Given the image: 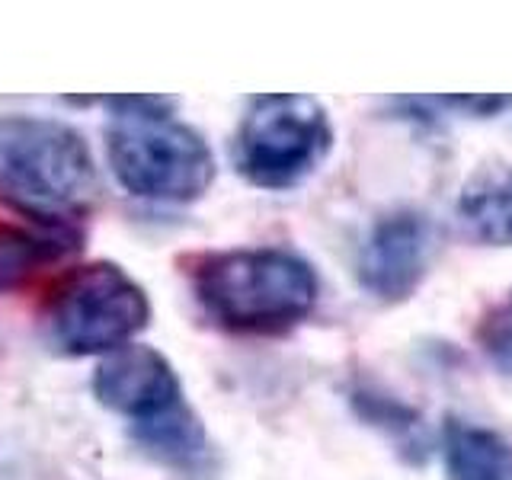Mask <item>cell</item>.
<instances>
[{"instance_id":"6da1fadb","label":"cell","mask_w":512,"mask_h":480,"mask_svg":"<svg viewBox=\"0 0 512 480\" xmlns=\"http://www.w3.org/2000/svg\"><path fill=\"white\" fill-rule=\"evenodd\" d=\"M100 192L90 144L74 125L0 116V202L42 228H74Z\"/></svg>"},{"instance_id":"7a4b0ae2","label":"cell","mask_w":512,"mask_h":480,"mask_svg":"<svg viewBox=\"0 0 512 480\" xmlns=\"http://www.w3.org/2000/svg\"><path fill=\"white\" fill-rule=\"evenodd\" d=\"M116 125L106 135L109 170L125 192L151 202H196L215 180V157L199 132L173 122V100L160 96H109Z\"/></svg>"},{"instance_id":"3957f363","label":"cell","mask_w":512,"mask_h":480,"mask_svg":"<svg viewBox=\"0 0 512 480\" xmlns=\"http://www.w3.org/2000/svg\"><path fill=\"white\" fill-rule=\"evenodd\" d=\"M199 304L221 327L276 333L298 324L317 301V279L285 250H228L189 260Z\"/></svg>"},{"instance_id":"277c9868","label":"cell","mask_w":512,"mask_h":480,"mask_svg":"<svg viewBox=\"0 0 512 480\" xmlns=\"http://www.w3.org/2000/svg\"><path fill=\"white\" fill-rule=\"evenodd\" d=\"M148 320L151 304L144 288L106 260L64 272L42 304V330L64 356H109L132 343Z\"/></svg>"},{"instance_id":"5b68a950","label":"cell","mask_w":512,"mask_h":480,"mask_svg":"<svg viewBox=\"0 0 512 480\" xmlns=\"http://www.w3.org/2000/svg\"><path fill=\"white\" fill-rule=\"evenodd\" d=\"M333 128L311 96H260L240 122L234 160L253 186L288 189L327 157Z\"/></svg>"},{"instance_id":"8992f818","label":"cell","mask_w":512,"mask_h":480,"mask_svg":"<svg viewBox=\"0 0 512 480\" xmlns=\"http://www.w3.org/2000/svg\"><path fill=\"white\" fill-rule=\"evenodd\" d=\"M93 397L112 413L148 423L183 404V388L167 356L151 346L128 343L96 365Z\"/></svg>"},{"instance_id":"52a82bcc","label":"cell","mask_w":512,"mask_h":480,"mask_svg":"<svg viewBox=\"0 0 512 480\" xmlns=\"http://www.w3.org/2000/svg\"><path fill=\"white\" fill-rule=\"evenodd\" d=\"M432 250L429 221L420 215L384 218L362 253V285L381 301H404L420 285Z\"/></svg>"},{"instance_id":"ba28073f","label":"cell","mask_w":512,"mask_h":480,"mask_svg":"<svg viewBox=\"0 0 512 480\" xmlns=\"http://www.w3.org/2000/svg\"><path fill=\"white\" fill-rule=\"evenodd\" d=\"M74 250H80L77 228H42L0 218V298L64 263Z\"/></svg>"},{"instance_id":"9c48e42d","label":"cell","mask_w":512,"mask_h":480,"mask_svg":"<svg viewBox=\"0 0 512 480\" xmlns=\"http://www.w3.org/2000/svg\"><path fill=\"white\" fill-rule=\"evenodd\" d=\"M458 215L477 240L512 244V164H490L464 183Z\"/></svg>"},{"instance_id":"30bf717a","label":"cell","mask_w":512,"mask_h":480,"mask_svg":"<svg viewBox=\"0 0 512 480\" xmlns=\"http://www.w3.org/2000/svg\"><path fill=\"white\" fill-rule=\"evenodd\" d=\"M135 442L151 458L173 464V468H199L208 455V439L199 423V416L186 404L157 416V420L135 426Z\"/></svg>"},{"instance_id":"8fae6325","label":"cell","mask_w":512,"mask_h":480,"mask_svg":"<svg viewBox=\"0 0 512 480\" xmlns=\"http://www.w3.org/2000/svg\"><path fill=\"white\" fill-rule=\"evenodd\" d=\"M445 458L452 480H512V448L487 429L452 426Z\"/></svg>"},{"instance_id":"7c38bea8","label":"cell","mask_w":512,"mask_h":480,"mask_svg":"<svg viewBox=\"0 0 512 480\" xmlns=\"http://www.w3.org/2000/svg\"><path fill=\"white\" fill-rule=\"evenodd\" d=\"M480 343H484L487 356L512 375V295L487 314L484 327H480Z\"/></svg>"}]
</instances>
